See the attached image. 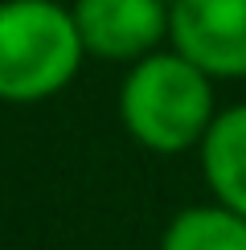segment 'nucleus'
Listing matches in <instances>:
<instances>
[{"label": "nucleus", "mask_w": 246, "mask_h": 250, "mask_svg": "<svg viewBox=\"0 0 246 250\" xmlns=\"http://www.w3.org/2000/svg\"><path fill=\"white\" fill-rule=\"evenodd\" d=\"M213 115H218L213 74H205L181 49L144 54L140 62H131L119 86V119L127 135L160 156L197 148Z\"/></svg>", "instance_id": "1"}, {"label": "nucleus", "mask_w": 246, "mask_h": 250, "mask_svg": "<svg viewBox=\"0 0 246 250\" xmlns=\"http://www.w3.org/2000/svg\"><path fill=\"white\" fill-rule=\"evenodd\" d=\"M168 37L213 78H246V0H172Z\"/></svg>", "instance_id": "3"}, {"label": "nucleus", "mask_w": 246, "mask_h": 250, "mask_svg": "<svg viewBox=\"0 0 246 250\" xmlns=\"http://www.w3.org/2000/svg\"><path fill=\"white\" fill-rule=\"evenodd\" d=\"M82 37L58 0H0V103H45L74 82Z\"/></svg>", "instance_id": "2"}, {"label": "nucleus", "mask_w": 246, "mask_h": 250, "mask_svg": "<svg viewBox=\"0 0 246 250\" xmlns=\"http://www.w3.org/2000/svg\"><path fill=\"white\" fill-rule=\"evenodd\" d=\"M82 49L102 62H140L168 37L164 0H74Z\"/></svg>", "instance_id": "4"}, {"label": "nucleus", "mask_w": 246, "mask_h": 250, "mask_svg": "<svg viewBox=\"0 0 246 250\" xmlns=\"http://www.w3.org/2000/svg\"><path fill=\"white\" fill-rule=\"evenodd\" d=\"M197 148L213 197L246 217V103L218 111Z\"/></svg>", "instance_id": "5"}, {"label": "nucleus", "mask_w": 246, "mask_h": 250, "mask_svg": "<svg viewBox=\"0 0 246 250\" xmlns=\"http://www.w3.org/2000/svg\"><path fill=\"white\" fill-rule=\"evenodd\" d=\"M160 250H246V217L230 205H189L164 226Z\"/></svg>", "instance_id": "6"}]
</instances>
